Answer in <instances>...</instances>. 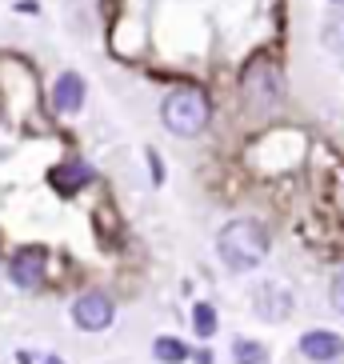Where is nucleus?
Instances as JSON below:
<instances>
[{"instance_id":"obj_8","label":"nucleus","mask_w":344,"mask_h":364,"mask_svg":"<svg viewBox=\"0 0 344 364\" xmlns=\"http://www.w3.org/2000/svg\"><path fill=\"white\" fill-rule=\"evenodd\" d=\"M85 181H88V168H85V164H68V168H60V172H56V188H65V193L80 188Z\"/></svg>"},{"instance_id":"obj_2","label":"nucleus","mask_w":344,"mask_h":364,"mask_svg":"<svg viewBox=\"0 0 344 364\" xmlns=\"http://www.w3.org/2000/svg\"><path fill=\"white\" fill-rule=\"evenodd\" d=\"M164 124L172 132H181V136H193L208 124V100L205 92H196V88H181V92H172L164 100Z\"/></svg>"},{"instance_id":"obj_1","label":"nucleus","mask_w":344,"mask_h":364,"mask_svg":"<svg viewBox=\"0 0 344 364\" xmlns=\"http://www.w3.org/2000/svg\"><path fill=\"white\" fill-rule=\"evenodd\" d=\"M216 252H220V260L232 272H248L269 252V232H264L260 220H232V225H225V232L216 240Z\"/></svg>"},{"instance_id":"obj_3","label":"nucleus","mask_w":344,"mask_h":364,"mask_svg":"<svg viewBox=\"0 0 344 364\" xmlns=\"http://www.w3.org/2000/svg\"><path fill=\"white\" fill-rule=\"evenodd\" d=\"M72 321L88 332H100L112 324V300L104 292H85V296L72 304Z\"/></svg>"},{"instance_id":"obj_5","label":"nucleus","mask_w":344,"mask_h":364,"mask_svg":"<svg viewBox=\"0 0 344 364\" xmlns=\"http://www.w3.org/2000/svg\"><path fill=\"white\" fill-rule=\"evenodd\" d=\"M301 353L308 356V360L324 364V360L344 356V341L336 336V332H328V328H316V332H304L301 336Z\"/></svg>"},{"instance_id":"obj_7","label":"nucleus","mask_w":344,"mask_h":364,"mask_svg":"<svg viewBox=\"0 0 344 364\" xmlns=\"http://www.w3.org/2000/svg\"><path fill=\"white\" fill-rule=\"evenodd\" d=\"M257 312L264 321H284L292 312V300H289V289H280V284H260L257 289Z\"/></svg>"},{"instance_id":"obj_9","label":"nucleus","mask_w":344,"mask_h":364,"mask_svg":"<svg viewBox=\"0 0 344 364\" xmlns=\"http://www.w3.org/2000/svg\"><path fill=\"white\" fill-rule=\"evenodd\" d=\"M184 356H188V348H184L181 341H168V336H164V341H156V360H164V364H181Z\"/></svg>"},{"instance_id":"obj_14","label":"nucleus","mask_w":344,"mask_h":364,"mask_svg":"<svg viewBox=\"0 0 344 364\" xmlns=\"http://www.w3.org/2000/svg\"><path fill=\"white\" fill-rule=\"evenodd\" d=\"M333 4H344V0H333Z\"/></svg>"},{"instance_id":"obj_6","label":"nucleus","mask_w":344,"mask_h":364,"mask_svg":"<svg viewBox=\"0 0 344 364\" xmlns=\"http://www.w3.org/2000/svg\"><path fill=\"white\" fill-rule=\"evenodd\" d=\"M85 105V80L76 73H60L53 85V108L56 112H76Z\"/></svg>"},{"instance_id":"obj_13","label":"nucleus","mask_w":344,"mask_h":364,"mask_svg":"<svg viewBox=\"0 0 344 364\" xmlns=\"http://www.w3.org/2000/svg\"><path fill=\"white\" fill-rule=\"evenodd\" d=\"M44 364H65V360H56V356H48V360H44Z\"/></svg>"},{"instance_id":"obj_4","label":"nucleus","mask_w":344,"mask_h":364,"mask_svg":"<svg viewBox=\"0 0 344 364\" xmlns=\"http://www.w3.org/2000/svg\"><path fill=\"white\" fill-rule=\"evenodd\" d=\"M44 248L41 245H28V248H21L16 257H12V268H9V277H12V284L16 289H36L44 280Z\"/></svg>"},{"instance_id":"obj_12","label":"nucleus","mask_w":344,"mask_h":364,"mask_svg":"<svg viewBox=\"0 0 344 364\" xmlns=\"http://www.w3.org/2000/svg\"><path fill=\"white\" fill-rule=\"evenodd\" d=\"M333 309L344 312V272H336V280H333Z\"/></svg>"},{"instance_id":"obj_10","label":"nucleus","mask_w":344,"mask_h":364,"mask_svg":"<svg viewBox=\"0 0 344 364\" xmlns=\"http://www.w3.org/2000/svg\"><path fill=\"white\" fill-rule=\"evenodd\" d=\"M232 353H237L240 364H269V353H264L260 344H252V341H237V348H232Z\"/></svg>"},{"instance_id":"obj_11","label":"nucleus","mask_w":344,"mask_h":364,"mask_svg":"<svg viewBox=\"0 0 344 364\" xmlns=\"http://www.w3.org/2000/svg\"><path fill=\"white\" fill-rule=\"evenodd\" d=\"M193 321H196V332H200V336H213V328H216V316H213V309H208V304H196Z\"/></svg>"}]
</instances>
